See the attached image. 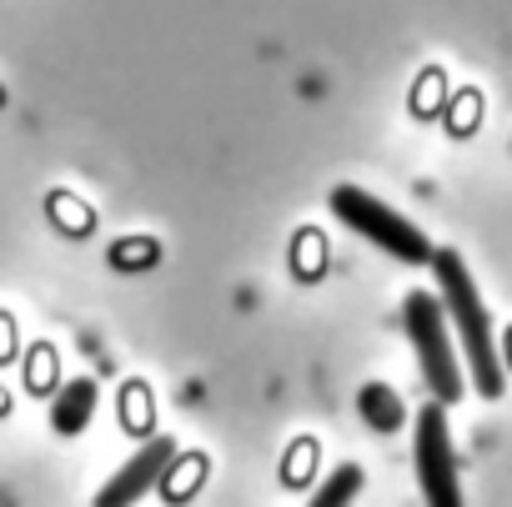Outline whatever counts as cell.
I'll return each mask as SVG.
<instances>
[{
    "label": "cell",
    "instance_id": "6da1fadb",
    "mask_svg": "<svg viewBox=\"0 0 512 507\" xmlns=\"http://www.w3.org/2000/svg\"><path fill=\"white\" fill-rule=\"evenodd\" d=\"M432 272H437V297L447 307V322L467 352V367H472V382L482 397H502V367H497V347H492V322H487V307L477 297V282L467 272V262L457 251H437L432 257Z\"/></svg>",
    "mask_w": 512,
    "mask_h": 507
},
{
    "label": "cell",
    "instance_id": "7a4b0ae2",
    "mask_svg": "<svg viewBox=\"0 0 512 507\" xmlns=\"http://www.w3.org/2000/svg\"><path fill=\"white\" fill-rule=\"evenodd\" d=\"M332 216L347 226V231H357V236H367L372 246H382V251H392L397 262H407V267H432V241L407 221V216H397L387 201H377L372 191H362V186H332Z\"/></svg>",
    "mask_w": 512,
    "mask_h": 507
},
{
    "label": "cell",
    "instance_id": "3957f363",
    "mask_svg": "<svg viewBox=\"0 0 512 507\" xmlns=\"http://www.w3.org/2000/svg\"><path fill=\"white\" fill-rule=\"evenodd\" d=\"M402 327H407V342L417 352V367H422V382L432 392V402H457L462 397V367H457V352H452V337H447V307L442 297L432 292H412L402 302Z\"/></svg>",
    "mask_w": 512,
    "mask_h": 507
},
{
    "label": "cell",
    "instance_id": "277c9868",
    "mask_svg": "<svg viewBox=\"0 0 512 507\" xmlns=\"http://www.w3.org/2000/svg\"><path fill=\"white\" fill-rule=\"evenodd\" d=\"M412 462H417V487H422L427 507H462V482H457V457H452V437H447V412H442V402H427V407L417 412Z\"/></svg>",
    "mask_w": 512,
    "mask_h": 507
},
{
    "label": "cell",
    "instance_id": "5b68a950",
    "mask_svg": "<svg viewBox=\"0 0 512 507\" xmlns=\"http://www.w3.org/2000/svg\"><path fill=\"white\" fill-rule=\"evenodd\" d=\"M171 457H176V442L171 437H151L131 462H121V472H111V482L96 492V507H136L171 472Z\"/></svg>",
    "mask_w": 512,
    "mask_h": 507
},
{
    "label": "cell",
    "instance_id": "8992f818",
    "mask_svg": "<svg viewBox=\"0 0 512 507\" xmlns=\"http://www.w3.org/2000/svg\"><path fill=\"white\" fill-rule=\"evenodd\" d=\"M91 412H96V382L91 377H76V382H66V392H56L51 422H56L61 437H76L91 422Z\"/></svg>",
    "mask_w": 512,
    "mask_h": 507
},
{
    "label": "cell",
    "instance_id": "52a82bcc",
    "mask_svg": "<svg viewBox=\"0 0 512 507\" xmlns=\"http://www.w3.org/2000/svg\"><path fill=\"white\" fill-rule=\"evenodd\" d=\"M362 482H367V477H362V467H357V462H342V467L317 487V497H312L307 507H352V502H357V492H362Z\"/></svg>",
    "mask_w": 512,
    "mask_h": 507
},
{
    "label": "cell",
    "instance_id": "ba28073f",
    "mask_svg": "<svg viewBox=\"0 0 512 507\" xmlns=\"http://www.w3.org/2000/svg\"><path fill=\"white\" fill-rule=\"evenodd\" d=\"M362 417H367L377 432H392V427L402 422V402H397V392H387L382 382H372V387L362 392Z\"/></svg>",
    "mask_w": 512,
    "mask_h": 507
},
{
    "label": "cell",
    "instance_id": "9c48e42d",
    "mask_svg": "<svg viewBox=\"0 0 512 507\" xmlns=\"http://www.w3.org/2000/svg\"><path fill=\"white\" fill-rule=\"evenodd\" d=\"M0 106H6V86H0Z\"/></svg>",
    "mask_w": 512,
    "mask_h": 507
}]
</instances>
